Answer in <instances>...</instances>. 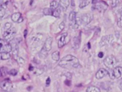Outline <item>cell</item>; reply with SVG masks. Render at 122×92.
I'll use <instances>...</instances> for the list:
<instances>
[{
	"mask_svg": "<svg viewBox=\"0 0 122 92\" xmlns=\"http://www.w3.org/2000/svg\"><path fill=\"white\" fill-rule=\"evenodd\" d=\"M60 13H61V9L60 8H57V9L52 10V15L54 17H59L60 15Z\"/></svg>",
	"mask_w": 122,
	"mask_h": 92,
	"instance_id": "obj_26",
	"label": "cell"
},
{
	"mask_svg": "<svg viewBox=\"0 0 122 92\" xmlns=\"http://www.w3.org/2000/svg\"><path fill=\"white\" fill-rule=\"evenodd\" d=\"M0 51L1 52L10 53L11 51V45L5 40L0 41Z\"/></svg>",
	"mask_w": 122,
	"mask_h": 92,
	"instance_id": "obj_6",
	"label": "cell"
},
{
	"mask_svg": "<svg viewBox=\"0 0 122 92\" xmlns=\"http://www.w3.org/2000/svg\"><path fill=\"white\" fill-rule=\"evenodd\" d=\"M18 62L20 64H24L25 63L24 60L23 58H22L21 57H19L18 58Z\"/></svg>",
	"mask_w": 122,
	"mask_h": 92,
	"instance_id": "obj_30",
	"label": "cell"
},
{
	"mask_svg": "<svg viewBox=\"0 0 122 92\" xmlns=\"http://www.w3.org/2000/svg\"><path fill=\"white\" fill-rule=\"evenodd\" d=\"M103 63L107 68L112 69L116 65L117 60L114 57L109 56L107 57L103 60Z\"/></svg>",
	"mask_w": 122,
	"mask_h": 92,
	"instance_id": "obj_3",
	"label": "cell"
},
{
	"mask_svg": "<svg viewBox=\"0 0 122 92\" xmlns=\"http://www.w3.org/2000/svg\"><path fill=\"white\" fill-rule=\"evenodd\" d=\"M43 12L46 15H52V10L50 8H45L43 9Z\"/></svg>",
	"mask_w": 122,
	"mask_h": 92,
	"instance_id": "obj_23",
	"label": "cell"
},
{
	"mask_svg": "<svg viewBox=\"0 0 122 92\" xmlns=\"http://www.w3.org/2000/svg\"><path fill=\"white\" fill-rule=\"evenodd\" d=\"M52 59L56 61H57L59 60L60 58V53L58 51H55L53 52L51 54Z\"/></svg>",
	"mask_w": 122,
	"mask_h": 92,
	"instance_id": "obj_19",
	"label": "cell"
},
{
	"mask_svg": "<svg viewBox=\"0 0 122 92\" xmlns=\"http://www.w3.org/2000/svg\"><path fill=\"white\" fill-rule=\"evenodd\" d=\"M16 34V29L12 27L10 29L5 30L3 34V36L4 40L7 42L11 41L14 37Z\"/></svg>",
	"mask_w": 122,
	"mask_h": 92,
	"instance_id": "obj_2",
	"label": "cell"
},
{
	"mask_svg": "<svg viewBox=\"0 0 122 92\" xmlns=\"http://www.w3.org/2000/svg\"><path fill=\"white\" fill-rule=\"evenodd\" d=\"M59 6V3L58 2L55 0H53L50 3V8L52 10H54L58 8Z\"/></svg>",
	"mask_w": 122,
	"mask_h": 92,
	"instance_id": "obj_21",
	"label": "cell"
},
{
	"mask_svg": "<svg viewBox=\"0 0 122 92\" xmlns=\"http://www.w3.org/2000/svg\"><path fill=\"white\" fill-rule=\"evenodd\" d=\"M24 37H26V34H27V31L26 30H25L24 31Z\"/></svg>",
	"mask_w": 122,
	"mask_h": 92,
	"instance_id": "obj_35",
	"label": "cell"
},
{
	"mask_svg": "<svg viewBox=\"0 0 122 92\" xmlns=\"http://www.w3.org/2000/svg\"><path fill=\"white\" fill-rule=\"evenodd\" d=\"M90 2V0H81L80 1L79 7L80 8H82L86 6H87Z\"/></svg>",
	"mask_w": 122,
	"mask_h": 92,
	"instance_id": "obj_25",
	"label": "cell"
},
{
	"mask_svg": "<svg viewBox=\"0 0 122 92\" xmlns=\"http://www.w3.org/2000/svg\"><path fill=\"white\" fill-rule=\"evenodd\" d=\"M52 42V38L51 37H49L46 39L45 41L44 44L42 49L46 52L49 51L51 48V44Z\"/></svg>",
	"mask_w": 122,
	"mask_h": 92,
	"instance_id": "obj_10",
	"label": "cell"
},
{
	"mask_svg": "<svg viewBox=\"0 0 122 92\" xmlns=\"http://www.w3.org/2000/svg\"><path fill=\"white\" fill-rule=\"evenodd\" d=\"M119 87H120V89L122 90V78L121 79V80L119 81Z\"/></svg>",
	"mask_w": 122,
	"mask_h": 92,
	"instance_id": "obj_34",
	"label": "cell"
},
{
	"mask_svg": "<svg viewBox=\"0 0 122 92\" xmlns=\"http://www.w3.org/2000/svg\"><path fill=\"white\" fill-rule=\"evenodd\" d=\"M59 65L63 68L71 69V68H76L80 65L78 59L75 57L68 55L62 58L59 63Z\"/></svg>",
	"mask_w": 122,
	"mask_h": 92,
	"instance_id": "obj_1",
	"label": "cell"
},
{
	"mask_svg": "<svg viewBox=\"0 0 122 92\" xmlns=\"http://www.w3.org/2000/svg\"><path fill=\"white\" fill-rule=\"evenodd\" d=\"M93 19V15L91 13H87L83 14L81 17V21L82 24L87 25L89 24Z\"/></svg>",
	"mask_w": 122,
	"mask_h": 92,
	"instance_id": "obj_8",
	"label": "cell"
},
{
	"mask_svg": "<svg viewBox=\"0 0 122 92\" xmlns=\"http://www.w3.org/2000/svg\"><path fill=\"white\" fill-rule=\"evenodd\" d=\"M86 92H101L100 90L95 86H90L87 89Z\"/></svg>",
	"mask_w": 122,
	"mask_h": 92,
	"instance_id": "obj_18",
	"label": "cell"
},
{
	"mask_svg": "<svg viewBox=\"0 0 122 92\" xmlns=\"http://www.w3.org/2000/svg\"><path fill=\"white\" fill-rule=\"evenodd\" d=\"M108 75L112 79H114L115 78L118 79L120 78L122 75V67L120 66L115 67L111 73L109 72Z\"/></svg>",
	"mask_w": 122,
	"mask_h": 92,
	"instance_id": "obj_7",
	"label": "cell"
},
{
	"mask_svg": "<svg viewBox=\"0 0 122 92\" xmlns=\"http://www.w3.org/2000/svg\"><path fill=\"white\" fill-rule=\"evenodd\" d=\"M6 5L0 6V18H2L5 15L6 12Z\"/></svg>",
	"mask_w": 122,
	"mask_h": 92,
	"instance_id": "obj_24",
	"label": "cell"
},
{
	"mask_svg": "<svg viewBox=\"0 0 122 92\" xmlns=\"http://www.w3.org/2000/svg\"><path fill=\"white\" fill-rule=\"evenodd\" d=\"M67 36V33H64L61 35V37L58 40V46L59 48H61L65 44V38Z\"/></svg>",
	"mask_w": 122,
	"mask_h": 92,
	"instance_id": "obj_14",
	"label": "cell"
},
{
	"mask_svg": "<svg viewBox=\"0 0 122 92\" xmlns=\"http://www.w3.org/2000/svg\"><path fill=\"white\" fill-rule=\"evenodd\" d=\"M113 36L112 35H106L105 36H103L102 40H101V42L100 43V45L101 46H103L108 44L109 42H111L112 40H113Z\"/></svg>",
	"mask_w": 122,
	"mask_h": 92,
	"instance_id": "obj_13",
	"label": "cell"
},
{
	"mask_svg": "<svg viewBox=\"0 0 122 92\" xmlns=\"http://www.w3.org/2000/svg\"><path fill=\"white\" fill-rule=\"evenodd\" d=\"M120 2V1L119 0H113V1H112V6L113 7H115L117 4L118 3Z\"/></svg>",
	"mask_w": 122,
	"mask_h": 92,
	"instance_id": "obj_29",
	"label": "cell"
},
{
	"mask_svg": "<svg viewBox=\"0 0 122 92\" xmlns=\"http://www.w3.org/2000/svg\"><path fill=\"white\" fill-rule=\"evenodd\" d=\"M93 3L94 4V9H97L100 12H104L108 7V5L103 1L96 0L93 1Z\"/></svg>",
	"mask_w": 122,
	"mask_h": 92,
	"instance_id": "obj_5",
	"label": "cell"
},
{
	"mask_svg": "<svg viewBox=\"0 0 122 92\" xmlns=\"http://www.w3.org/2000/svg\"><path fill=\"white\" fill-rule=\"evenodd\" d=\"M50 82H51V79H50V77H48L46 80V85L47 86H48L50 84Z\"/></svg>",
	"mask_w": 122,
	"mask_h": 92,
	"instance_id": "obj_32",
	"label": "cell"
},
{
	"mask_svg": "<svg viewBox=\"0 0 122 92\" xmlns=\"http://www.w3.org/2000/svg\"><path fill=\"white\" fill-rule=\"evenodd\" d=\"M98 56L100 58H102L103 57V52H99L98 55Z\"/></svg>",
	"mask_w": 122,
	"mask_h": 92,
	"instance_id": "obj_33",
	"label": "cell"
},
{
	"mask_svg": "<svg viewBox=\"0 0 122 92\" xmlns=\"http://www.w3.org/2000/svg\"><path fill=\"white\" fill-rule=\"evenodd\" d=\"M17 73H18V71L16 69H10L9 72H8V73L10 75H12V76H15L17 74Z\"/></svg>",
	"mask_w": 122,
	"mask_h": 92,
	"instance_id": "obj_27",
	"label": "cell"
},
{
	"mask_svg": "<svg viewBox=\"0 0 122 92\" xmlns=\"http://www.w3.org/2000/svg\"><path fill=\"white\" fill-rule=\"evenodd\" d=\"M59 3L62 9L65 10L68 7L70 4V1L68 0H60Z\"/></svg>",
	"mask_w": 122,
	"mask_h": 92,
	"instance_id": "obj_16",
	"label": "cell"
},
{
	"mask_svg": "<svg viewBox=\"0 0 122 92\" xmlns=\"http://www.w3.org/2000/svg\"><path fill=\"white\" fill-rule=\"evenodd\" d=\"M108 74L109 71L108 70L103 68H101L97 71L96 73L95 76L97 79H101Z\"/></svg>",
	"mask_w": 122,
	"mask_h": 92,
	"instance_id": "obj_11",
	"label": "cell"
},
{
	"mask_svg": "<svg viewBox=\"0 0 122 92\" xmlns=\"http://www.w3.org/2000/svg\"><path fill=\"white\" fill-rule=\"evenodd\" d=\"M10 58V55L9 53L0 52V60H6Z\"/></svg>",
	"mask_w": 122,
	"mask_h": 92,
	"instance_id": "obj_17",
	"label": "cell"
},
{
	"mask_svg": "<svg viewBox=\"0 0 122 92\" xmlns=\"http://www.w3.org/2000/svg\"><path fill=\"white\" fill-rule=\"evenodd\" d=\"M64 27H65L64 23L63 22H61V23L60 24V25H59V28H60V29H61V30H63V29H64Z\"/></svg>",
	"mask_w": 122,
	"mask_h": 92,
	"instance_id": "obj_31",
	"label": "cell"
},
{
	"mask_svg": "<svg viewBox=\"0 0 122 92\" xmlns=\"http://www.w3.org/2000/svg\"><path fill=\"white\" fill-rule=\"evenodd\" d=\"M11 27H12V24L10 23H6L5 24H4V29L5 30H8V29H10Z\"/></svg>",
	"mask_w": 122,
	"mask_h": 92,
	"instance_id": "obj_28",
	"label": "cell"
},
{
	"mask_svg": "<svg viewBox=\"0 0 122 92\" xmlns=\"http://www.w3.org/2000/svg\"><path fill=\"white\" fill-rule=\"evenodd\" d=\"M119 17L117 21V25L119 27H122V8L119 12Z\"/></svg>",
	"mask_w": 122,
	"mask_h": 92,
	"instance_id": "obj_20",
	"label": "cell"
},
{
	"mask_svg": "<svg viewBox=\"0 0 122 92\" xmlns=\"http://www.w3.org/2000/svg\"><path fill=\"white\" fill-rule=\"evenodd\" d=\"M12 87V84L9 80L5 79L0 82V88L3 92H10Z\"/></svg>",
	"mask_w": 122,
	"mask_h": 92,
	"instance_id": "obj_4",
	"label": "cell"
},
{
	"mask_svg": "<svg viewBox=\"0 0 122 92\" xmlns=\"http://www.w3.org/2000/svg\"><path fill=\"white\" fill-rule=\"evenodd\" d=\"M11 19L13 22L15 23H20L23 21L21 13L18 12L13 13L11 16Z\"/></svg>",
	"mask_w": 122,
	"mask_h": 92,
	"instance_id": "obj_12",
	"label": "cell"
},
{
	"mask_svg": "<svg viewBox=\"0 0 122 92\" xmlns=\"http://www.w3.org/2000/svg\"><path fill=\"white\" fill-rule=\"evenodd\" d=\"M11 51L14 57L17 58L19 53V47L16 43H13L11 45Z\"/></svg>",
	"mask_w": 122,
	"mask_h": 92,
	"instance_id": "obj_15",
	"label": "cell"
},
{
	"mask_svg": "<svg viewBox=\"0 0 122 92\" xmlns=\"http://www.w3.org/2000/svg\"><path fill=\"white\" fill-rule=\"evenodd\" d=\"M76 12L73 11L71 12L69 16V19L71 23V25L74 28H77L78 27V24L77 23V22H76Z\"/></svg>",
	"mask_w": 122,
	"mask_h": 92,
	"instance_id": "obj_9",
	"label": "cell"
},
{
	"mask_svg": "<svg viewBox=\"0 0 122 92\" xmlns=\"http://www.w3.org/2000/svg\"><path fill=\"white\" fill-rule=\"evenodd\" d=\"M7 73H8L7 69L5 67H2L0 68V76L2 77L5 76Z\"/></svg>",
	"mask_w": 122,
	"mask_h": 92,
	"instance_id": "obj_22",
	"label": "cell"
}]
</instances>
